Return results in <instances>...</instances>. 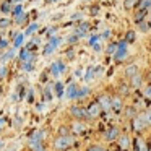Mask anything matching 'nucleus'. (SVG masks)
I'll list each match as a JSON object with an SVG mask.
<instances>
[{"instance_id":"1","label":"nucleus","mask_w":151,"mask_h":151,"mask_svg":"<svg viewBox=\"0 0 151 151\" xmlns=\"http://www.w3.org/2000/svg\"><path fill=\"white\" fill-rule=\"evenodd\" d=\"M73 141L75 140H73L72 135H59V137L54 140V148L59 150V151H65L73 145Z\"/></svg>"},{"instance_id":"2","label":"nucleus","mask_w":151,"mask_h":151,"mask_svg":"<svg viewBox=\"0 0 151 151\" xmlns=\"http://www.w3.org/2000/svg\"><path fill=\"white\" fill-rule=\"evenodd\" d=\"M130 125H132V130H133L137 135H141V133H143V132L148 128V124L145 122V119L141 117V114H138L137 117L132 119V120H130Z\"/></svg>"},{"instance_id":"3","label":"nucleus","mask_w":151,"mask_h":151,"mask_svg":"<svg viewBox=\"0 0 151 151\" xmlns=\"http://www.w3.org/2000/svg\"><path fill=\"white\" fill-rule=\"evenodd\" d=\"M127 46L128 44L125 42L124 39H120L119 41V47H117V52L114 54V60L117 63H120V62H124V60H127V57H128V49H127Z\"/></svg>"},{"instance_id":"4","label":"nucleus","mask_w":151,"mask_h":151,"mask_svg":"<svg viewBox=\"0 0 151 151\" xmlns=\"http://www.w3.org/2000/svg\"><path fill=\"white\" fill-rule=\"evenodd\" d=\"M68 114L72 115L75 120H86V119H89L88 117V111H86L85 107H81V106H70V109H68Z\"/></svg>"},{"instance_id":"5","label":"nucleus","mask_w":151,"mask_h":151,"mask_svg":"<svg viewBox=\"0 0 151 151\" xmlns=\"http://www.w3.org/2000/svg\"><path fill=\"white\" fill-rule=\"evenodd\" d=\"M98 104L101 106V109L104 112L107 111H112V94H109V93H102V94L98 96Z\"/></svg>"},{"instance_id":"6","label":"nucleus","mask_w":151,"mask_h":151,"mask_svg":"<svg viewBox=\"0 0 151 151\" xmlns=\"http://www.w3.org/2000/svg\"><path fill=\"white\" fill-rule=\"evenodd\" d=\"M115 141H117L119 150H122V151H128L132 148V138H130V135H128L127 132H122Z\"/></svg>"},{"instance_id":"7","label":"nucleus","mask_w":151,"mask_h":151,"mask_svg":"<svg viewBox=\"0 0 151 151\" xmlns=\"http://www.w3.org/2000/svg\"><path fill=\"white\" fill-rule=\"evenodd\" d=\"M122 133V130L117 127V125H111L109 128H106L104 133H102V137H104L106 141H115L119 138V135Z\"/></svg>"},{"instance_id":"8","label":"nucleus","mask_w":151,"mask_h":151,"mask_svg":"<svg viewBox=\"0 0 151 151\" xmlns=\"http://www.w3.org/2000/svg\"><path fill=\"white\" fill-rule=\"evenodd\" d=\"M60 42H62V37L60 36H52L49 39V42L46 44V47H44V55H50V54L54 52V50L57 49V47L60 46Z\"/></svg>"},{"instance_id":"9","label":"nucleus","mask_w":151,"mask_h":151,"mask_svg":"<svg viewBox=\"0 0 151 151\" xmlns=\"http://www.w3.org/2000/svg\"><path fill=\"white\" fill-rule=\"evenodd\" d=\"M125 104H124V96H120L119 93H114L112 94V111L117 112V114H120L122 111H124Z\"/></svg>"},{"instance_id":"10","label":"nucleus","mask_w":151,"mask_h":151,"mask_svg":"<svg viewBox=\"0 0 151 151\" xmlns=\"http://www.w3.org/2000/svg\"><path fill=\"white\" fill-rule=\"evenodd\" d=\"M86 111H88V117L89 119H98L99 114L102 112V109H101V106L98 104V101H94L86 107Z\"/></svg>"},{"instance_id":"11","label":"nucleus","mask_w":151,"mask_h":151,"mask_svg":"<svg viewBox=\"0 0 151 151\" xmlns=\"http://www.w3.org/2000/svg\"><path fill=\"white\" fill-rule=\"evenodd\" d=\"M127 81H128V85H130L132 89H140L141 86H143V76H141V73H137V75L130 76Z\"/></svg>"},{"instance_id":"12","label":"nucleus","mask_w":151,"mask_h":151,"mask_svg":"<svg viewBox=\"0 0 151 151\" xmlns=\"http://www.w3.org/2000/svg\"><path fill=\"white\" fill-rule=\"evenodd\" d=\"M145 148H148V145L145 143V140L141 138V135H137V137L132 140V150L133 151H143Z\"/></svg>"},{"instance_id":"13","label":"nucleus","mask_w":151,"mask_h":151,"mask_svg":"<svg viewBox=\"0 0 151 151\" xmlns=\"http://www.w3.org/2000/svg\"><path fill=\"white\" fill-rule=\"evenodd\" d=\"M148 13L150 12L148 10H133V15H132V18H133V23H140V21H145L148 20Z\"/></svg>"},{"instance_id":"14","label":"nucleus","mask_w":151,"mask_h":151,"mask_svg":"<svg viewBox=\"0 0 151 151\" xmlns=\"http://www.w3.org/2000/svg\"><path fill=\"white\" fill-rule=\"evenodd\" d=\"M117 93L120 96H124V98H127V96H130V93H132V88H130V85H128V81H119V85H117Z\"/></svg>"},{"instance_id":"15","label":"nucleus","mask_w":151,"mask_h":151,"mask_svg":"<svg viewBox=\"0 0 151 151\" xmlns=\"http://www.w3.org/2000/svg\"><path fill=\"white\" fill-rule=\"evenodd\" d=\"M137 73H140V68H138V65L137 63H130V65H127L124 68V76L125 78H130V76H133V75H137Z\"/></svg>"},{"instance_id":"16","label":"nucleus","mask_w":151,"mask_h":151,"mask_svg":"<svg viewBox=\"0 0 151 151\" xmlns=\"http://www.w3.org/2000/svg\"><path fill=\"white\" fill-rule=\"evenodd\" d=\"M76 94H78V86H76V83H70L65 89L67 99H76Z\"/></svg>"},{"instance_id":"17","label":"nucleus","mask_w":151,"mask_h":151,"mask_svg":"<svg viewBox=\"0 0 151 151\" xmlns=\"http://www.w3.org/2000/svg\"><path fill=\"white\" fill-rule=\"evenodd\" d=\"M88 31H89V23H80L78 26L75 28V31H73V33H75L80 39H81V37L86 36V33H88Z\"/></svg>"},{"instance_id":"18","label":"nucleus","mask_w":151,"mask_h":151,"mask_svg":"<svg viewBox=\"0 0 151 151\" xmlns=\"http://www.w3.org/2000/svg\"><path fill=\"white\" fill-rule=\"evenodd\" d=\"M70 128H72L73 133H83V132H86V124L85 120H75Z\"/></svg>"},{"instance_id":"19","label":"nucleus","mask_w":151,"mask_h":151,"mask_svg":"<svg viewBox=\"0 0 151 151\" xmlns=\"http://www.w3.org/2000/svg\"><path fill=\"white\" fill-rule=\"evenodd\" d=\"M138 114H140V112L137 111V106H125V107H124V115L127 119H130V120L133 117H137Z\"/></svg>"},{"instance_id":"20","label":"nucleus","mask_w":151,"mask_h":151,"mask_svg":"<svg viewBox=\"0 0 151 151\" xmlns=\"http://www.w3.org/2000/svg\"><path fill=\"white\" fill-rule=\"evenodd\" d=\"M124 41L127 44L137 42V31H135V29H127V31H125V34H124Z\"/></svg>"},{"instance_id":"21","label":"nucleus","mask_w":151,"mask_h":151,"mask_svg":"<svg viewBox=\"0 0 151 151\" xmlns=\"http://www.w3.org/2000/svg\"><path fill=\"white\" fill-rule=\"evenodd\" d=\"M135 10H148V12H151V0H138Z\"/></svg>"},{"instance_id":"22","label":"nucleus","mask_w":151,"mask_h":151,"mask_svg":"<svg viewBox=\"0 0 151 151\" xmlns=\"http://www.w3.org/2000/svg\"><path fill=\"white\" fill-rule=\"evenodd\" d=\"M20 60L21 62H33V52L28 49H23L20 52Z\"/></svg>"},{"instance_id":"23","label":"nucleus","mask_w":151,"mask_h":151,"mask_svg":"<svg viewBox=\"0 0 151 151\" xmlns=\"http://www.w3.org/2000/svg\"><path fill=\"white\" fill-rule=\"evenodd\" d=\"M150 29H151V26L148 24V20L137 23V31H140V33H150Z\"/></svg>"},{"instance_id":"24","label":"nucleus","mask_w":151,"mask_h":151,"mask_svg":"<svg viewBox=\"0 0 151 151\" xmlns=\"http://www.w3.org/2000/svg\"><path fill=\"white\" fill-rule=\"evenodd\" d=\"M29 146H31V150H33V151H46V150H44V145H42V141L31 140V141H29Z\"/></svg>"},{"instance_id":"25","label":"nucleus","mask_w":151,"mask_h":151,"mask_svg":"<svg viewBox=\"0 0 151 151\" xmlns=\"http://www.w3.org/2000/svg\"><path fill=\"white\" fill-rule=\"evenodd\" d=\"M137 4H138V0H124V8L128 12H133Z\"/></svg>"},{"instance_id":"26","label":"nucleus","mask_w":151,"mask_h":151,"mask_svg":"<svg viewBox=\"0 0 151 151\" xmlns=\"http://www.w3.org/2000/svg\"><path fill=\"white\" fill-rule=\"evenodd\" d=\"M117 47H119V42H109L107 47H106V54L107 55H114L117 52Z\"/></svg>"},{"instance_id":"27","label":"nucleus","mask_w":151,"mask_h":151,"mask_svg":"<svg viewBox=\"0 0 151 151\" xmlns=\"http://www.w3.org/2000/svg\"><path fill=\"white\" fill-rule=\"evenodd\" d=\"M140 114H141V117L145 119V122L148 124V127H151V107L145 109L143 112H140Z\"/></svg>"},{"instance_id":"28","label":"nucleus","mask_w":151,"mask_h":151,"mask_svg":"<svg viewBox=\"0 0 151 151\" xmlns=\"http://www.w3.org/2000/svg\"><path fill=\"white\" fill-rule=\"evenodd\" d=\"M94 76H96V75H94V67H88V70H86L85 76H83V80H85V81H91Z\"/></svg>"},{"instance_id":"29","label":"nucleus","mask_w":151,"mask_h":151,"mask_svg":"<svg viewBox=\"0 0 151 151\" xmlns=\"http://www.w3.org/2000/svg\"><path fill=\"white\" fill-rule=\"evenodd\" d=\"M23 39H24V33H18L17 36H15V42H13V47H15V49H18V47L23 44Z\"/></svg>"},{"instance_id":"30","label":"nucleus","mask_w":151,"mask_h":151,"mask_svg":"<svg viewBox=\"0 0 151 151\" xmlns=\"http://www.w3.org/2000/svg\"><path fill=\"white\" fill-rule=\"evenodd\" d=\"M89 94V88L88 86H83V88H78V94H76V99H83Z\"/></svg>"},{"instance_id":"31","label":"nucleus","mask_w":151,"mask_h":151,"mask_svg":"<svg viewBox=\"0 0 151 151\" xmlns=\"http://www.w3.org/2000/svg\"><path fill=\"white\" fill-rule=\"evenodd\" d=\"M13 55H15V47H13V49H10V50H7V54H2V57H0V62H2V63L7 62V60H10Z\"/></svg>"},{"instance_id":"32","label":"nucleus","mask_w":151,"mask_h":151,"mask_svg":"<svg viewBox=\"0 0 151 151\" xmlns=\"http://www.w3.org/2000/svg\"><path fill=\"white\" fill-rule=\"evenodd\" d=\"M54 89H55V94L59 96V98H62V96L65 94V93H63V91H65V88H63V85H62L60 81H57V83H55V86H54Z\"/></svg>"},{"instance_id":"33","label":"nucleus","mask_w":151,"mask_h":151,"mask_svg":"<svg viewBox=\"0 0 151 151\" xmlns=\"http://www.w3.org/2000/svg\"><path fill=\"white\" fill-rule=\"evenodd\" d=\"M37 28H39V24H37V23H31L29 26H28V29L24 31V36H31L33 33H36V31H37Z\"/></svg>"},{"instance_id":"34","label":"nucleus","mask_w":151,"mask_h":151,"mask_svg":"<svg viewBox=\"0 0 151 151\" xmlns=\"http://www.w3.org/2000/svg\"><path fill=\"white\" fill-rule=\"evenodd\" d=\"M12 13H13V17H15V18H18L20 15H23V7H21L20 4H17L13 8H12Z\"/></svg>"},{"instance_id":"35","label":"nucleus","mask_w":151,"mask_h":151,"mask_svg":"<svg viewBox=\"0 0 151 151\" xmlns=\"http://www.w3.org/2000/svg\"><path fill=\"white\" fill-rule=\"evenodd\" d=\"M50 73H52L54 76H59L60 73H62V72H60V68H59V63H57V62L50 65Z\"/></svg>"},{"instance_id":"36","label":"nucleus","mask_w":151,"mask_h":151,"mask_svg":"<svg viewBox=\"0 0 151 151\" xmlns=\"http://www.w3.org/2000/svg\"><path fill=\"white\" fill-rule=\"evenodd\" d=\"M143 96H145L146 99H150V101H151V83H148V85L143 88Z\"/></svg>"},{"instance_id":"37","label":"nucleus","mask_w":151,"mask_h":151,"mask_svg":"<svg viewBox=\"0 0 151 151\" xmlns=\"http://www.w3.org/2000/svg\"><path fill=\"white\" fill-rule=\"evenodd\" d=\"M12 8H13V7H10V4H8V2H4V4H2V7H0V12H2V13H10Z\"/></svg>"},{"instance_id":"38","label":"nucleus","mask_w":151,"mask_h":151,"mask_svg":"<svg viewBox=\"0 0 151 151\" xmlns=\"http://www.w3.org/2000/svg\"><path fill=\"white\" fill-rule=\"evenodd\" d=\"M86 151H106V148H102L101 145H89Z\"/></svg>"},{"instance_id":"39","label":"nucleus","mask_w":151,"mask_h":151,"mask_svg":"<svg viewBox=\"0 0 151 151\" xmlns=\"http://www.w3.org/2000/svg\"><path fill=\"white\" fill-rule=\"evenodd\" d=\"M99 39H101V36H99V34H93V36L88 39V44H89V46H94Z\"/></svg>"},{"instance_id":"40","label":"nucleus","mask_w":151,"mask_h":151,"mask_svg":"<svg viewBox=\"0 0 151 151\" xmlns=\"http://www.w3.org/2000/svg\"><path fill=\"white\" fill-rule=\"evenodd\" d=\"M10 18H0V28H8L10 26Z\"/></svg>"},{"instance_id":"41","label":"nucleus","mask_w":151,"mask_h":151,"mask_svg":"<svg viewBox=\"0 0 151 151\" xmlns=\"http://www.w3.org/2000/svg\"><path fill=\"white\" fill-rule=\"evenodd\" d=\"M78 39H80V37L76 36L75 33H73V34H70V36L67 37V42H68V44H75V42H76V41H78Z\"/></svg>"},{"instance_id":"42","label":"nucleus","mask_w":151,"mask_h":151,"mask_svg":"<svg viewBox=\"0 0 151 151\" xmlns=\"http://www.w3.org/2000/svg\"><path fill=\"white\" fill-rule=\"evenodd\" d=\"M33 68H34L33 62H23V70H24V72H31Z\"/></svg>"},{"instance_id":"43","label":"nucleus","mask_w":151,"mask_h":151,"mask_svg":"<svg viewBox=\"0 0 151 151\" xmlns=\"http://www.w3.org/2000/svg\"><path fill=\"white\" fill-rule=\"evenodd\" d=\"M44 94H46L47 101H50V99H52V94H50V88H47L46 91H44Z\"/></svg>"},{"instance_id":"44","label":"nucleus","mask_w":151,"mask_h":151,"mask_svg":"<svg viewBox=\"0 0 151 151\" xmlns=\"http://www.w3.org/2000/svg\"><path fill=\"white\" fill-rule=\"evenodd\" d=\"M5 75H7V68H5V65H2V67H0V76L4 78Z\"/></svg>"},{"instance_id":"45","label":"nucleus","mask_w":151,"mask_h":151,"mask_svg":"<svg viewBox=\"0 0 151 151\" xmlns=\"http://www.w3.org/2000/svg\"><path fill=\"white\" fill-rule=\"evenodd\" d=\"M60 135H70L68 128H67V127H60Z\"/></svg>"},{"instance_id":"46","label":"nucleus","mask_w":151,"mask_h":151,"mask_svg":"<svg viewBox=\"0 0 151 151\" xmlns=\"http://www.w3.org/2000/svg\"><path fill=\"white\" fill-rule=\"evenodd\" d=\"M98 12H99V7L98 5H93L91 7V15H98Z\"/></svg>"},{"instance_id":"47","label":"nucleus","mask_w":151,"mask_h":151,"mask_svg":"<svg viewBox=\"0 0 151 151\" xmlns=\"http://www.w3.org/2000/svg\"><path fill=\"white\" fill-rule=\"evenodd\" d=\"M7 46H8V42H7L5 39H2V41H0V50H2V49H5Z\"/></svg>"},{"instance_id":"48","label":"nucleus","mask_w":151,"mask_h":151,"mask_svg":"<svg viewBox=\"0 0 151 151\" xmlns=\"http://www.w3.org/2000/svg\"><path fill=\"white\" fill-rule=\"evenodd\" d=\"M57 63H59V68H60V72H65V65H63V62H60V60H59V62H57Z\"/></svg>"},{"instance_id":"49","label":"nucleus","mask_w":151,"mask_h":151,"mask_svg":"<svg viewBox=\"0 0 151 151\" xmlns=\"http://www.w3.org/2000/svg\"><path fill=\"white\" fill-rule=\"evenodd\" d=\"M93 49H94V50H96V52H101V46H99V44H98V42H96V44H94V46H93Z\"/></svg>"},{"instance_id":"50","label":"nucleus","mask_w":151,"mask_h":151,"mask_svg":"<svg viewBox=\"0 0 151 151\" xmlns=\"http://www.w3.org/2000/svg\"><path fill=\"white\" fill-rule=\"evenodd\" d=\"M109 36H111V31H104V33H102V37H109Z\"/></svg>"},{"instance_id":"51","label":"nucleus","mask_w":151,"mask_h":151,"mask_svg":"<svg viewBox=\"0 0 151 151\" xmlns=\"http://www.w3.org/2000/svg\"><path fill=\"white\" fill-rule=\"evenodd\" d=\"M55 2H60V0H46V4H55Z\"/></svg>"},{"instance_id":"52","label":"nucleus","mask_w":151,"mask_h":151,"mask_svg":"<svg viewBox=\"0 0 151 151\" xmlns=\"http://www.w3.org/2000/svg\"><path fill=\"white\" fill-rule=\"evenodd\" d=\"M20 2H23V0H12V4H20Z\"/></svg>"},{"instance_id":"53","label":"nucleus","mask_w":151,"mask_h":151,"mask_svg":"<svg viewBox=\"0 0 151 151\" xmlns=\"http://www.w3.org/2000/svg\"><path fill=\"white\" fill-rule=\"evenodd\" d=\"M148 24L151 26V15H150V18H148Z\"/></svg>"},{"instance_id":"54","label":"nucleus","mask_w":151,"mask_h":151,"mask_svg":"<svg viewBox=\"0 0 151 151\" xmlns=\"http://www.w3.org/2000/svg\"><path fill=\"white\" fill-rule=\"evenodd\" d=\"M143 151H151V150H150V148H145V150H143Z\"/></svg>"},{"instance_id":"55","label":"nucleus","mask_w":151,"mask_h":151,"mask_svg":"<svg viewBox=\"0 0 151 151\" xmlns=\"http://www.w3.org/2000/svg\"><path fill=\"white\" fill-rule=\"evenodd\" d=\"M83 2H86V4H88V2H91V0H83Z\"/></svg>"},{"instance_id":"56","label":"nucleus","mask_w":151,"mask_h":151,"mask_svg":"<svg viewBox=\"0 0 151 151\" xmlns=\"http://www.w3.org/2000/svg\"><path fill=\"white\" fill-rule=\"evenodd\" d=\"M0 57H2V50H0Z\"/></svg>"},{"instance_id":"57","label":"nucleus","mask_w":151,"mask_h":151,"mask_svg":"<svg viewBox=\"0 0 151 151\" xmlns=\"http://www.w3.org/2000/svg\"><path fill=\"white\" fill-rule=\"evenodd\" d=\"M0 146H2V141H0Z\"/></svg>"},{"instance_id":"58","label":"nucleus","mask_w":151,"mask_h":151,"mask_svg":"<svg viewBox=\"0 0 151 151\" xmlns=\"http://www.w3.org/2000/svg\"><path fill=\"white\" fill-rule=\"evenodd\" d=\"M106 151H107V150H106Z\"/></svg>"},{"instance_id":"59","label":"nucleus","mask_w":151,"mask_h":151,"mask_svg":"<svg viewBox=\"0 0 151 151\" xmlns=\"http://www.w3.org/2000/svg\"><path fill=\"white\" fill-rule=\"evenodd\" d=\"M120 151H122V150H120Z\"/></svg>"}]
</instances>
